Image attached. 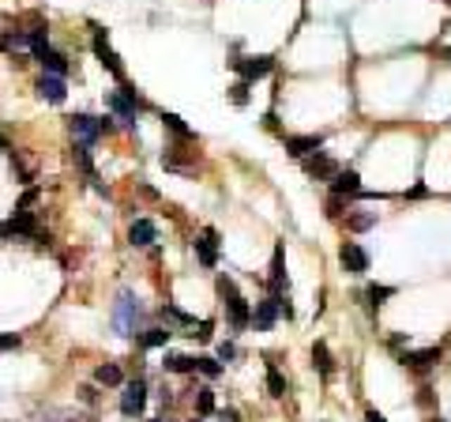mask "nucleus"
Returning <instances> with one entry per match:
<instances>
[{
	"label": "nucleus",
	"instance_id": "obj_12",
	"mask_svg": "<svg viewBox=\"0 0 451 422\" xmlns=\"http://www.w3.org/2000/svg\"><path fill=\"white\" fill-rule=\"evenodd\" d=\"M338 264H343L350 275H365L369 272V253L357 242H346L343 249H338Z\"/></svg>",
	"mask_w": 451,
	"mask_h": 422
},
{
	"label": "nucleus",
	"instance_id": "obj_1",
	"mask_svg": "<svg viewBox=\"0 0 451 422\" xmlns=\"http://www.w3.org/2000/svg\"><path fill=\"white\" fill-rule=\"evenodd\" d=\"M215 287H218V298H222V306H226V317H229V328H248L252 324V309H248V302L245 294L237 290V283L229 275H218L215 279Z\"/></svg>",
	"mask_w": 451,
	"mask_h": 422
},
{
	"label": "nucleus",
	"instance_id": "obj_39",
	"mask_svg": "<svg viewBox=\"0 0 451 422\" xmlns=\"http://www.w3.org/2000/svg\"><path fill=\"white\" fill-rule=\"evenodd\" d=\"M80 396L87 399V404H94V399H98V392H94V385H83V388H80Z\"/></svg>",
	"mask_w": 451,
	"mask_h": 422
},
{
	"label": "nucleus",
	"instance_id": "obj_34",
	"mask_svg": "<svg viewBox=\"0 0 451 422\" xmlns=\"http://www.w3.org/2000/svg\"><path fill=\"white\" fill-rule=\"evenodd\" d=\"M166 317L177 321V324H184V328H196V317H189V313L177 309V306H166Z\"/></svg>",
	"mask_w": 451,
	"mask_h": 422
},
{
	"label": "nucleus",
	"instance_id": "obj_29",
	"mask_svg": "<svg viewBox=\"0 0 451 422\" xmlns=\"http://www.w3.org/2000/svg\"><path fill=\"white\" fill-rule=\"evenodd\" d=\"M196 411H200V415H215V392L211 388H196Z\"/></svg>",
	"mask_w": 451,
	"mask_h": 422
},
{
	"label": "nucleus",
	"instance_id": "obj_25",
	"mask_svg": "<svg viewBox=\"0 0 451 422\" xmlns=\"http://www.w3.org/2000/svg\"><path fill=\"white\" fill-rule=\"evenodd\" d=\"M365 298H369V309L372 313H376L380 306H383V302H388V298H395V287H383V283H372L369 290H365Z\"/></svg>",
	"mask_w": 451,
	"mask_h": 422
},
{
	"label": "nucleus",
	"instance_id": "obj_23",
	"mask_svg": "<svg viewBox=\"0 0 451 422\" xmlns=\"http://www.w3.org/2000/svg\"><path fill=\"white\" fill-rule=\"evenodd\" d=\"M94 381L106 385V388H120V385H125V373H120L117 362H106V366H98V370H94Z\"/></svg>",
	"mask_w": 451,
	"mask_h": 422
},
{
	"label": "nucleus",
	"instance_id": "obj_7",
	"mask_svg": "<svg viewBox=\"0 0 451 422\" xmlns=\"http://www.w3.org/2000/svg\"><path fill=\"white\" fill-rule=\"evenodd\" d=\"M143 407H147V385H143L139 377L120 385V411H125L128 418H136V415H143Z\"/></svg>",
	"mask_w": 451,
	"mask_h": 422
},
{
	"label": "nucleus",
	"instance_id": "obj_21",
	"mask_svg": "<svg viewBox=\"0 0 451 422\" xmlns=\"http://www.w3.org/2000/svg\"><path fill=\"white\" fill-rule=\"evenodd\" d=\"M312 366L320 370V377H324V381L335 373V354H331V347H327L324 340H316V343H312Z\"/></svg>",
	"mask_w": 451,
	"mask_h": 422
},
{
	"label": "nucleus",
	"instance_id": "obj_28",
	"mask_svg": "<svg viewBox=\"0 0 451 422\" xmlns=\"http://www.w3.org/2000/svg\"><path fill=\"white\" fill-rule=\"evenodd\" d=\"M162 125H166V128H170L173 136H181V139H192V136H196V132H192V128H189V125L181 121L177 113H162Z\"/></svg>",
	"mask_w": 451,
	"mask_h": 422
},
{
	"label": "nucleus",
	"instance_id": "obj_9",
	"mask_svg": "<svg viewBox=\"0 0 451 422\" xmlns=\"http://www.w3.org/2000/svg\"><path fill=\"white\" fill-rule=\"evenodd\" d=\"M271 68H274V61L267 57V53H260V57H237L234 61V72L245 83H256V80H263V75H271Z\"/></svg>",
	"mask_w": 451,
	"mask_h": 422
},
{
	"label": "nucleus",
	"instance_id": "obj_3",
	"mask_svg": "<svg viewBox=\"0 0 451 422\" xmlns=\"http://www.w3.org/2000/svg\"><path fill=\"white\" fill-rule=\"evenodd\" d=\"M139 317H143L139 298L132 294V290H120L117 302H113V328H117V335H136Z\"/></svg>",
	"mask_w": 451,
	"mask_h": 422
},
{
	"label": "nucleus",
	"instance_id": "obj_26",
	"mask_svg": "<svg viewBox=\"0 0 451 422\" xmlns=\"http://www.w3.org/2000/svg\"><path fill=\"white\" fill-rule=\"evenodd\" d=\"M170 343V328H147L139 335V347H166Z\"/></svg>",
	"mask_w": 451,
	"mask_h": 422
},
{
	"label": "nucleus",
	"instance_id": "obj_41",
	"mask_svg": "<svg viewBox=\"0 0 451 422\" xmlns=\"http://www.w3.org/2000/svg\"><path fill=\"white\" fill-rule=\"evenodd\" d=\"M365 422H388V418H383L376 407H369V411H365Z\"/></svg>",
	"mask_w": 451,
	"mask_h": 422
},
{
	"label": "nucleus",
	"instance_id": "obj_30",
	"mask_svg": "<svg viewBox=\"0 0 451 422\" xmlns=\"http://www.w3.org/2000/svg\"><path fill=\"white\" fill-rule=\"evenodd\" d=\"M346 211H350V200H346V197H335V192H331V197H327V219H343Z\"/></svg>",
	"mask_w": 451,
	"mask_h": 422
},
{
	"label": "nucleus",
	"instance_id": "obj_8",
	"mask_svg": "<svg viewBox=\"0 0 451 422\" xmlns=\"http://www.w3.org/2000/svg\"><path fill=\"white\" fill-rule=\"evenodd\" d=\"M192 249H196V261L203 268H218V230L215 226H203V230L196 234Z\"/></svg>",
	"mask_w": 451,
	"mask_h": 422
},
{
	"label": "nucleus",
	"instance_id": "obj_10",
	"mask_svg": "<svg viewBox=\"0 0 451 422\" xmlns=\"http://www.w3.org/2000/svg\"><path fill=\"white\" fill-rule=\"evenodd\" d=\"M267 283H271V294H286V298H290V279H286V249H282V242L274 245V253H271V275H267Z\"/></svg>",
	"mask_w": 451,
	"mask_h": 422
},
{
	"label": "nucleus",
	"instance_id": "obj_36",
	"mask_svg": "<svg viewBox=\"0 0 451 422\" xmlns=\"http://www.w3.org/2000/svg\"><path fill=\"white\" fill-rule=\"evenodd\" d=\"M19 343H23V340H19L15 332H0V351H15Z\"/></svg>",
	"mask_w": 451,
	"mask_h": 422
},
{
	"label": "nucleus",
	"instance_id": "obj_43",
	"mask_svg": "<svg viewBox=\"0 0 451 422\" xmlns=\"http://www.w3.org/2000/svg\"><path fill=\"white\" fill-rule=\"evenodd\" d=\"M0 151H8V155H12V144H8V136H0Z\"/></svg>",
	"mask_w": 451,
	"mask_h": 422
},
{
	"label": "nucleus",
	"instance_id": "obj_32",
	"mask_svg": "<svg viewBox=\"0 0 451 422\" xmlns=\"http://www.w3.org/2000/svg\"><path fill=\"white\" fill-rule=\"evenodd\" d=\"M229 99H234V106H248V83L237 80L234 87H229Z\"/></svg>",
	"mask_w": 451,
	"mask_h": 422
},
{
	"label": "nucleus",
	"instance_id": "obj_27",
	"mask_svg": "<svg viewBox=\"0 0 451 422\" xmlns=\"http://www.w3.org/2000/svg\"><path fill=\"white\" fill-rule=\"evenodd\" d=\"M267 392H271L274 399H282V396H286V377L279 373V366H274V362L267 366Z\"/></svg>",
	"mask_w": 451,
	"mask_h": 422
},
{
	"label": "nucleus",
	"instance_id": "obj_11",
	"mask_svg": "<svg viewBox=\"0 0 451 422\" xmlns=\"http://www.w3.org/2000/svg\"><path fill=\"white\" fill-rule=\"evenodd\" d=\"M279 317H282V313H279V298L267 294V298L256 302V309H252V328H256V332H271Z\"/></svg>",
	"mask_w": 451,
	"mask_h": 422
},
{
	"label": "nucleus",
	"instance_id": "obj_15",
	"mask_svg": "<svg viewBox=\"0 0 451 422\" xmlns=\"http://www.w3.org/2000/svg\"><path fill=\"white\" fill-rule=\"evenodd\" d=\"M331 192L335 197H346V200H357L361 192V178H357V170H338V174L331 178Z\"/></svg>",
	"mask_w": 451,
	"mask_h": 422
},
{
	"label": "nucleus",
	"instance_id": "obj_19",
	"mask_svg": "<svg viewBox=\"0 0 451 422\" xmlns=\"http://www.w3.org/2000/svg\"><path fill=\"white\" fill-rule=\"evenodd\" d=\"M440 362V347H425V351H402V366L410 370H428Z\"/></svg>",
	"mask_w": 451,
	"mask_h": 422
},
{
	"label": "nucleus",
	"instance_id": "obj_42",
	"mask_svg": "<svg viewBox=\"0 0 451 422\" xmlns=\"http://www.w3.org/2000/svg\"><path fill=\"white\" fill-rule=\"evenodd\" d=\"M410 197H414V200H421V197H428V189H425V185H414V189H410Z\"/></svg>",
	"mask_w": 451,
	"mask_h": 422
},
{
	"label": "nucleus",
	"instance_id": "obj_20",
	"mask_svg": "<svg viewBox=\"0 0 451 422\" xmlns=\"http://www.w3.org/2000/svg\"><path fill=\"white\" fill-rule=\"evenodd\" d=\"M376 219H380V215H376V211H369V208H350V211H346V226H350L354 234L372 230V226H376Z\"/></svg>",
	"mask_w": 451,
	"mask_h": 422
},
{
	"label": "nucleus",
	"instance_id": "obj_24",
	"mask_svg": "<svg viewBox=\"0 0 451 422\" xmlns=\"http://www.w3.org/2000/svg\"><path fill=\"white\" fill-rule=\"evenodd\" d=\"M162 366H166L170 373H192L196 370V359H192V354H173V351H166V362H162Z\"/></svg>",
	"mask_w": 451,
	"mask_h": 422
},
{
	"label": "nucleus",
	"instance_id": "obj_13",
	"mask_svg": "<svg viewBox=\"0 0 451 422\" xmlns=\"http://www.w3.org/2000/svg\"><path fill=\"white\" fill-rule=\"evenodd\" d=\"M301 170H305V174H309L312 181H331V178L338 174L335 159H327L324 151H316V155H309V159H301Z\"/></svg>",
	"mask_w": 451,
	"mask_h": 422
},
{
	"label": "nucleus",
	"instance_id": "obj_4",
	"mask_svg": "<svg viewBox=\"0 0 451 422\" xmlns=\"http://www.w3.org/2000/svg\"><path fill=\"white\" fill-rule=\"evenodd\" d=\"M91 30H94V35H91V49H94V57L102 61V68H106L109 75H113V80H120V83H125V64H120L117 49L109 46V35H106L102 27H91Z\"/></svg>",
	"mask_w": 451,
	"mask_h": 422
},
{
	"label": "nucleus",
	"instance_id": "obj_40",
	"mask_svg": "<svg viewBox=\"0 0 451 422\" xmlns=\"http://www.w3.org/2000/svg\"><path fill=\"white\" fill-rule=\"evenodd\" d=\"M218 418H222V422H237V411L234 407H222V411H218Z\"/></svg>",
	"mask_w": 451,
	"mask_h": 422
},
{
	"label": "nucleus",
	"instance_id": "obj_31",
	"mask_svg": "<svg viewBox=\"0 0 451 422\" xmlns=\"http://www.w3.org/2000/svg\"><path fill=\"white\" fill-rule=\"evenodd\" d=\"M196 370H200L203 377H211V381H215V377L222 373V362H218V359H211V354H203V359H196Z\"/></svg>",
	"mask_w": 451,
	"mask_h": 422
},
{
	"label": "nucleus",
	"instance_id": "obj_17",
	"mask_svg": "<svg viewBox=\"0 0 451 422\" xmlns=\"http://www.w3.org/2000/svg\"><path fill=\"white\" fill-rule=\"evenodd\" d=\"M128 242H132V245H139V249L155 245V242H158V226L151 223V219H136V223L128 226Z\"/></svg>",
	"mask_w": 451,
	"mask_h": 422
},
{
	"label": "nucleus",
	"instance_id": "obj_14",
	"mask_svg": "<svg viewBox=\"0 0 451 422\" xmlns=\"http://www.w3.org/2000/svg\"><path fill=\"white\" fill-rule=\"evenodd\" d=\"M34 91L46 102H53V106H61L64 99H68V83H64V75H49V72H42V80H38Z\"/></svg>",
	"mask_w": 451,
	"mask_h": 422
},
{
	"label": "nucleus",
	"instance_id": "obj_6",
	"mask_svg": "<svg viewBox=\"0 0 451 422\" xmlns=\"http://www.w3.org/2000/svg\"><path fill=\"white\" fill-rule=\"evenodd\" d=\"M68 128H72V139H75V144H83V147H94L98 136H102V121H98V117H91V113L68 117Z\"/></svg>",
	"mask_w": 451,
	"mask_h": 422
},
{
	"label": "nucleus",
	"instance_id": "obj_2",
	"mask_svg": "<svg viewBox=\"0 0 451 422\" xmlns=\"http://www.w3.org/2000/svg\"><path fill=\"white\" fill-rule=\"evenodd\" d=\"M106 106L117 113V121H125L128 128H136V117H139V110H147V102L136 94V87H128V83H120L117 91H109L106 94Z\"/></svg>",
	"mask_w": 451,
	"mask_h": 422
},
{
	"label": "nucleus",
	"instance_id": "obj_44",
	"mask_svg": "<svg viewBox=\"0 0 451 422\" xmlns=\"http://www.w3.org/2000/svg\"><path fill=\"white\" fill-rule=\"evenodd\" d=\"M444 57H447V61H451V46H447V49H444Z\"/></svg>",
	"mask_w": 451,
	"mask_h": 422
},
{
	"label": "nucleus",
	"instance_id": "obj_16",
	"mask_svg": "<svg viewBox=\"0 0 451 422\" xmlns=\"http://www.w3.org/2000/svg\"><path fill=\"white\" fill-rule=\"evenodd\" d=\"M282 144H286V151H290L293 159H309V155H316V151L324 147V136L320 132H312V136H286Z\"/></svg>",
	"mask_w": 451,
	"mask_h": 422
},
{
	"label": "nucleus",
	"instance_id": "obj_37",
	"mask_svg": "<svg viewBox=\"0 0 451 422\" xmlns=\"http://www.w3.org/2000/svg\"><path fill=\"white\" fill-rule=\"evenodd\" d=\"M12 166H15V174L23 178V181H34V174H30V166H27V162L15 155V151H12Z\"/></svg>",
	"mask_w": 451,
	"mask_h": 422
},
{
	"label": "nucleus",
	"instance_id": "obj_35",
	"mask_svg": "<svg viewBox=\"0 0 451 422\" xmlns=\"http://www.w3.org/2000/svg\"><path fill=\"white\" fill-rule=\"evenodd\" d=\"M234 359H237V347L229 340H222L218 343V362H234Z\"/></svg>",
	"mask_w": 451,
	"mask_h": 422
},
{
	"label": "nucleus",
	"instance_id": "obj_38",
	"mask_svg": "<svg viewBox=\"0 0 451 422\" xmlns=\"http://www.w3.org/2000/svg\"><path fill=\"white\" fill-rule=\"evenodd\" d=\"M196 335H200V340L207 343V340L215 335V324H211V321H200V324H196Z\"/></svg>",
	"mask_w": 451,
	"mask_h": 422
},
{
	"label": "nucleus",
	"instance_id": "obj_18",
	"mask_svg": "<svg viewBox=\"0 0 451 422\" xmlns=\"http://www.w3.org/2000/svg\"><path fill=\"white\" fill-rule=\"evenodd\" d=\"M34 61L42 64V72H49V75H64V72H68V57H64V53H57L53 46L38 49V53H34Z\"/></svg>",
	"mask_w": 451,
	"mask_h": 422
},
{
	"label": "nucleus",
	"instance_id": "obj_45",
	"mask_svg": "<svg viewBox=\"0 0 451 422\" xmlns=\"http://www.w3.org/2000/svg\"><path fill=\"white\" fill-rule=\"evenodd\" d=\"M151 422H155V418H151Z\"/></svg>",
	"mask_w": 451,
	"mask_h": 422
},
{
	"label": "nucleus",
	"instance_id": "obj_5",
	"mask_svg": "<svg viewBox=\"0 0 451 422\" xmlns=\"http://www.w3.org/2000/svg\"><path fill=\"white\" fill-rule=\"evenodd\" d=\"M0 237H30V242L46 245V234L38 230L34 211H30V215H12L8 223H0Z\"/></svg>",
	"mask_w": 451,
	"mask_h": 422
},
{
	"label": "nucleus",
	"instance_id": "obj_33",
	"mask_svg": "<svg viewBox=\"0 0 451 422\" xmlns=\"http://www.w3.org/2000/svg\"><path fill=\"white\" fill-rule=\"evenodd\" d=\"M34 204H38V189H27L23 200L15 204V215H30V208H34Z\"/></svg>",
	"mask_w": 451,
	"mask_h": 422
},
{
	"label": "nucleus",
	"instance_id": "obj_22",
	"mask_svg": "<svg viewBox=\"0 0 451 422\" xmlns=\"http://www.w3.org/2000/svg\"><path fill=\"white\" fill-rule=\"evenodd\" d=\"M19 49H30L27 30H0V53H19Z\"/></svg>",
	"mask_w": 451,
	"mask_h": 422
}]
</instances>
